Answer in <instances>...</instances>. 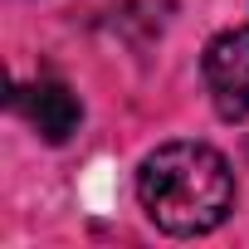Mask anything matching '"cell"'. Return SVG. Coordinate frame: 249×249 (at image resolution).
Segmentation results:
<instances>
[{
    "instance_id": "cell-1",
    "label": "cell",
    "mask_w": 249,
    "mask_h": 249,
    "mask_svg": "<svg viewBox=\"0 0 249 249\" xmlns=\"http://www.w3.org/2000/svg\"><path fill=\"white\" fill-rule=\"evenodd\" d=\"M137 200L166 234H210L234 210V171L205 142H166L137 166Z\"/></svg>"
},
{
    "instance_id": "cell-3",
    "label": "cell",
    "mask_w": 249,
    "mask_h": 249,
    "mask_svg": "<svg viewBox=\"0 0 249 249\" xmlns=\"http://www.w3.org/2000/svg\"><path fill=\"white\" fill-rule=\"evenodd\" d=\"M15 107L30 117V127L44 137V142H69L73 132H78V122H83V103H78V93L69 88V83H59V78H39V83H30V88H15Z\"/></svg>"
},
{
    "instance_id": "cell-2",
    "label": "cell",
    "mask_w": 249,
    "mask_h": 249,
    "mask_svg": "<svg viewBox=\"0 0 249 249\" xmlns=\"http://www.w3.org/2000/svg\"><path fill=\"white\" fill-rule=\"evenodd\" d=\"M205 88L225 122L249 117V30H225L205 49Z\"/></svg>"
}]
</instances>
